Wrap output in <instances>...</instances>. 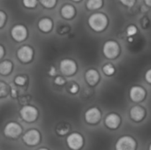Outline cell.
<instances>
[{
  "label": "cell",
  "mask_w": 151,
  "mask_h": 150,
  "mask_svg": "<svg viewBox=\"0 0 151 150\" xmlns=\"http://www.w3.org/2000/svg\"><path fill=\"white\" fill-rule=\"evenodd\" d=\"M107 17L103 13H94L88 18L89 27L96 32L103 31L107 27Z\"/></svg>",
  "instance_id": "1"
},
{
  "label": "cell",
  "mask_w": 151,
  "mask_h": 150,
  "mask_svg": "<svg viewBox=\"0 0 151 150\" xmlns=\"http://www.w3.org/2000/svg\"><path fill=\"white\" fill-rule=\"evenodd\" d=\"M136 142L130 136H123L120 137L117 142L115 149L116 150H135Z\"/></svg>",
  "instance_id": "2"
},
{
  "label": "cell",
  "mask_w": 151,
  "mask_h": 150,
  "mask_svg": "<svg viewBox=\"0 0 151 150\" xmlns=\"http://www.w3.org/2000/svg\"><path fill=\"white\" fill-rule=\"evenodd\" d=\"M103 52L107 58H115L119 53V46L114 41H108L104 45Z\"/></svg>",
  "instance_id": "3"
},
{
  "label": "cell",
  "mask_w": 151,
  "mask_h": 150,
  "mask_svg": "<svg viewBox=\"0 0 151 150\" xmlns=\"http://www.w3.org/2000/svg\"><path fill=\"white\" fill-rule=\"evenodd\" d=\"M11 34L16 42H22L27 37V29L23 25H15L11 30Z\"/></svg>",
  "instance_id": "4"
},
{
  "label": "cell",
  "mask_w": 151,
  "mask_h": 150,
  "mask_svg": "<svg viewBox=\"0 0 151 150\" xmlns=\"http://www.w3.org/2000/svg\"><path fill=\"white\" fill-rule=\"evenodd\" d=\"M66 142L71 149L79 150L83 146V138L80 133H74L67 137Z\"/></svg>",
  "instance_id": "5"
},
{
  "label": "cell",
  "mask_w": 151,
  "mask_h": 150,
  "mask_svg": "<svg viewBox=\"0 0 151 150\" xmlns=\"http://www.w3.org/2000/svg\"><path fill=\"white\" fill-rule=\"evenodd\" d=\"M21 118L27 122H33L37 118V110L33 106H25L23 107L20 111Z\"/></svg>",
  "instance_id": "6"
},
{
  "label": "cell",
  "mask_w": 151,
  "mask_h": 150,
  "mask_svg": "<svg viewBox=\"0 0 151 150\" xmlns=\"http://www.w3.org/2000/svg\"><path fill=\"white\" fill-rule=\"evenodd\" d=\"M76 69L75 62L71 59H64L60 62V71L65 75H73L76 72Z\"/></svg>",
  "instance_id": "7"
},
{
  "label": "cell",
  "mask_w": 151,
  "mask_h": 150,
  "mask_svg": "<svg viewBox=\"0 0 151 150\" xmlns=\"http://www.w3.org/2000/svg\"><path fill=\"white\" fill-rule=\"evenodd\" d=\"M4 133L5 136L10 138H17L21 133V127L14 122H11L7 124L4 127Z\"/></svg>",
  "instance_id": "8"
},
{
  "label": "cell",
  "mask_w": 151,
  "mask_h": 150,
  "mask_svg": "<svg viewBox=\"0 0 151 150\" xmlns=\"http://www.w3.org/2000/svg\"><path fill=\"white\" fill-rule=\"evenodd\" d=\"M33 55H34V51H33L32 48L29 46H23V47L19 48L17 51V56H18L19 59L24 63L29 62L32 59Z\"/></svg>",
  "instance_id": "9"
},
{
  "label": "cell",
  "mask_w": 151,
  "mask_h": 150,
  "mask_svg": "<svg viewBox=\"0 0 151 150\" xmlns=\"http://www.w3.org/2000/svg\"><path fill=\"white\" fill-rule=\"evenodd\" d=\"M23 141L27 145H36L40 141V133L36 130H30L25 133V135L23 136Z\"/></svg>",
  "instance_id": "10"
},
{
  "label": "cell",
  "mask_w": 151,
  "mask_h": 150,
  "mask_svg": "<svg viewBox=\"0 0 151 150\" xmlns=\"http://www.w3.org/2000/svg\"><path fill=\"white\" fill-rule=\"evenodd\" d=\"M146 95V91L143 88L139 86H134L130 89V98L135 103L142 102Z\"/></svg>",
  "instance_id": "11"
},
{
  "label": "cell",
  "mask_w": 151,
  "mask_h": 150,
  "mask_svg": "<svg viewBox=\"0 0 151 150\" xmlns=\"http://www.w3.org/2000/svg\"><path fill=\"white\" fill-rule=\"evenodd\" d=\"M101 118V112L97 108H91L85 113V119L89 124H96Z\"/></svg>",
  "instance_id": "12"
},
{
  "label": "cell",
  "mask_w": 151,
  "mask_h": 150,
  "mask_svg": "<svg viewBox=\"0 0 151 150\" xmlns=\"http://www.w3.org/2000/svg\"><path fill=\"white\" fill-rule=\"evenodd\" d=\"M130 117L135 122H140L145 117V110L141 106H134L130 110Z\"/></svg>",
  "instance_id": "13"
},
{
  "label": "cell",
  "mask_w": 151,
  "mask_h": 150,
  "mask_svg": "<svg viewBox=\"0 0 151 150\" xmlns=\"http://www.w3.org/2000/svg\"><path fill=\"white\" fill-rule=\"evenodd\" d=\"M120 124V118L119 115L111 113L105 118V125L110 129H116Z\"/></svg>",
  "instance_id": "14"
},
{
  "label": "cell",
  "mask_w": 151,
  "mask_h": 150,
  "mask_svg": "<svg viewBox=\"0 0 151 150\" xmlns=\"http://www.w3.org/2000/svg\"><path fill=\"white\" fill-rule=\"evenodd\" d=\"M85 78L87 82L90 85V86H94L96 85L98 80H99V73L97 72L96 70L94 69H90L88 70L86 74H85Z\"/></svg>",
  "instance_id": "15"
},
{
  "label": "cell",
  "mask_w": 151,
  "mask_h": 150,
  "mask_svg": "<svg viewBox=\"0 0 151 150\" xmlns=\"http://www.w3.org/2000/svg\"><path fill=\"white\" fill-rule=\"evenodd\" d=\"M53 22L50 18H42L38 22V27L42 32L48 33L52 29Z\"/></svg>",
  "instance_id": "16"
},
{
  "label": "cell",
  "mask_w": 151,
  "mask_h": 150,
  "mask_svg": "<svg viewBox=\"0 0 151 150\" xmlns=\"http://www.w3.org/2000/svg\"><path fill=\"white\" fill-rule=\"evenodd\" d=\"M75 11H76L75 8L72 4H65L61 8L60 13L63 18L70 19L73 18V16L75 15Z\"/></svg>",
  "instance_id": "17"
},
{
  "label": "cell",
  "mask_w": 151,
  "mask_h": 150,
  "mask_svg": "<svg viewBox=\"0 0 151 150\" xmlns=\"http://www.w3.org/2000/svg\"><path fill=\"white\" fill-rule=\"evenodd\" d=\"M12 69V64L10 61H4L0 63V73L3 75H7L11 72Z\"/></svg>",
  "instance_id": "18"
},
{
  "label": "cell",
  "mask_w": 151,
  "mask_h": 150,
  "mask_svg": "<svg viewBox=\"0 0 151 150\" xmlns=\"http://www.w3.org/2000/svg\"><path fill=\"white\" fill-rule=\"evenodd\" d=\"M102 5H103V0H88L87 1V8L89 10L99 9Z\"/></svg>",
  "instance_id": "19"
},
{
  "label": "cell",
  "mask_w": 151,
  "mask_h": 150,
  "mask_svg": "<svg viewBox=\"0 0 151 150\" xmlns=\"http://www.w3.org/2000/svg\"><path fill=\"white\" fill-rule=\"evenodd\" d=\"M103 71H104V72L106 75L111 76V75H112V74L115 72V68H114V66H113L111 64H106V65L103 67Z\"/></svg>",
  "instance_id": "20"
},
{
  "label": "cell",
  "mask_w": 151,
  "mask_h": 150,
  "mask_svg": "<svg viewBox=\"0 0 151 150\" xmlns=\"http://www.w3.org/2000/svg\"><path fill=\"white\" fill-rule=\"evenodd\" d=\"M57 1L58 0H40L42 5L45 8H48V9L53 8L56 5Z\"/></svg>",
  "instance_id": "21"
},
{
  "label": "cell",
  "mask_w": 151,
  "mask_h": 150,
  "mask_svg": "<svg viewBox=\"0 0 151 150\" xmlns=\"http://www.w3.org/2000/svg\"><path fill=\"white\" fill-rule=\"evenodd\" d=\"M22 3L24 6L28 9H33L37 5V0H22Z\"/></svg>",
  "instance_id": "22"
},
{
  "label": "cell",
  "mask_w": 151,
  "mask_h": 150,
  "mask_svg": "<svg viewBox=\"0 0 151 150\" xmlns=\"http://www.w3.org/2000/svg\"><path fill=\"white\" fill-rule=\"evenodd\" d=\"M127 35H128V36H133V35H134V34L137 33V28H136V27H134V26H133V25L129 26V27H127Z\"/></svg>",
  "instance_id": "23"
},
{
  "label": "cell",
  "mask_w": 151,
  "mask_h": 150,
  "mask_svg": "<svg viewBox=\"0 0 151 150\" xmlns=\"http://www.w3.org/2000/svg\"><path fill=\"white\" fill-rule=\"evenodd\" d=\"M7 95V86L5 83L0 81V96H4Z\"/></svg>",
  "instance_id": "24"
},
{
  "label": "cell",
  "mask_w": 151,
  "mask_h": 150,
  "mask_svg": "<svg viewBox=\"0 0 151 150\" xmlns=\"http://www.w3.org/2000/svg\"><path fill=\"white\" fill-rule=\"evenodd\" d=\"M15 83L19 86H23L26 83V79L23 76H18L15 78Z\"/></svg>",
  "instance_id": "25"
},
{
  "label": "cell",
  "mask_w": 151,
  "mask_h": 150,
  "mask_svg": "<svg viewBox=\"0 0 151 150\" xmlns=\"http://www.w3.org/2000/svg\"><path fill=\"white\" fill-rule=\"evenodd\" d=\"M5 21H6V14L4 11H0V28L2 27H4Z\"/></svg>",
  "instance_id": "26"
},
{
  "label": "cell",
  "mask_w": 151,
  "mask_h": 150,
  "mask_svg": "<svg viewBox=\"0 0 151 150\" xmlns=\"http://www.w3.org/2000/svg\"><path fill=\"white\" fill-rule=\"evenodd\" d=\"M120 2L127 6H132V5H134L135 0H120Z\"/></svg>",
  "instance_id": "27"
},
{
  "label": "cell",
  "mask_w": 151,
  "mask_h": 150,
  "mask_svg": "<svg viewBox=\"0 0 151 150\" xmlns=\"http://www.w3.org/2000/svg\"><path fill=\"white\" fill-rule=\"evenodd\" d=\"M55 83H56L57 85L61 86V85H64V84L65 83V80L62 77H57L56 80H55Z\"/></svg>",
  "instance_id": "28"
},
{
  "label": "cell",
  "mask_w": 151,
  "mask_h": 150,
  "mask_svg": "<svg viewBox=\"0 0 151 150\" xmlns=\"http://www.w3.org/2000/svg\"><path fill=\"white\" fill-rule=\"evenodd\" d=\"M145 80H147V82H149L150 84H151V69H150L146 74H145Z\"/></svg>",
  "instance_id": "29"
},
{
  "label": "cell",
  "mask_w": 151,
  "mask_h": 150,
  "mask_svg": "<svg viewBox=\"0 0 151 150\" xmlns=\"http://www.w3.org/2000/svg\"><path fill=\"white\" fill-rule=\"evenodd\" d=\"M78 90H79V88H78V86L77 85H73L72 87H71V88H70V92L72 93V94H75V93H77L78 92Z\"/></svg>",
  "instance_id": "30"
},
{
  "label": "cell",
  "mask_w": 151,
  "mask_h": 150,
  "mask_svg": "<svg viewBox=\"0 0 151 150\" xmlns=\"http://www.w3.org/2000/svg\"><path fill=\"white\" fill-rule=\"evenodd\" d=\"M49 74L51 75V76H54L56 74V69H55V67H53V66L50 67V69L49 71Z\"/></svg>",
  "instance_id": "31"
},
{
  "label": "cell",
  "mask_w": 151,
  "mask_h": 150,
  "mask_svg": "<svg viewBox=\"0 0 151 150\" xmlns=\"http://www.w3.org/2000/svg\"><path fill=\"white\" fill-rule=\"evenodd\" d=\"M4 55V50L3 48V46L0 45V58H2Z\"/></svg>",
  "instance_id": "32"
},
{
  "label": "cell",
  "mask_w": 151,
  "mask_h": 150,
  "mask_svg": "<svg viewBox=\"0 0 151 150\" xmlns=\"http://www.w3.org/2000/svg\"><path fill=\"white\" fill-rule=\"evenodd\" d=\"M145 3H146V4H147V5L151 6V0H145Z\"/></svg>",
  "instance_id": "33"
},
{
  "label": "cell",
  "mask_w": 151,
  "mask_h": 150,
  "mask_svg": "<svg viewBox=\"0 0 151 150\" xmlns=\"http://www.w3.org/2000/svg\"><path fill=\"white\" fill-rule=\"evenodd\" d=\"M12 95L13 97H15V96H16V90L12 89Z\"/></svg>",
  "instance_id": "34"
},
{
  "label": "cell",
  "mask_w": 151,
  "mask_h": 150,
  "mask_svg": "<svg viewBox=\"0 0 151 150\" xmlns=\"http://www.w3.org/2000/svg\"><path fill=\"white\" fill-rule=\"evenodd\" d=\"M38 150H48V149H38Z\"/></svg>",
  "instance_id": "35"
},
{
  "label": "cell",
  "mask_w": 151,
  "mask_h": 150,
  "mask_svg": "<svg viewBox=\"0 0 151 150\" xmlns=\"http://www.w3.org/2000/svg\"><path fill=\"white\" fill-rule=\"evenodd\" d=\"M73 1H74V2H79V1H81V0H73Z\"/></svg>",
  "instance_id": "36"
},
{
  "label": "cell",
  "mask_w": 151,
  "mask_h": 150,
  "mask_svg": "<svg viewBox=\"0 0 151 150\" xmlns=\"http://www.w3.org/2000/svg\"><path fill=\"white\" fill-rule=\"evenodd\" d=\"M149 150H151V144L150 145V148H149Z\"/></svg>",
  "instance_id": "37"
}]
</instances>
